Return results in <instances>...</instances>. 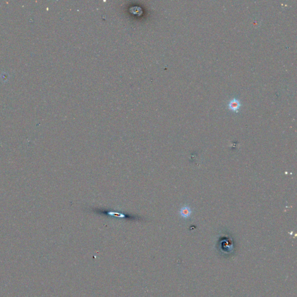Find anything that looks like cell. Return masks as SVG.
I'll use <instances>...</instances> for the list:
<instances>
[{
	"label": "cell",
	"instance_id": "1",
	"mask_svg": "<svg viewBox=\"0 0 297 297\" xmlns=\"http://www.w3.org/2000/svg\"><path fill=\"white\" fill-rule=\"evenodd\" d=\"M240 103L237 99L231 100L229 103V108L234 111H237L240 108Z\"/></svg>",
	"mask_w": 297,
	"mask_h": 297
},
{
	"label": "cell",
	"instance_id": "2",
	"mask_svg": "<svg viewBox=\"0 0 297 297\" xmlns=\"http://www.w3.org/2000/svg\"><path fill=\"white\" fill-rule=\"evenodd\" d=\"M179 213L182 217L184 218H187L189 217H190L191 214V210L188 207H183L181 208Z\"/></svg>",
	"mask_w": 297,
	"mask_h": 297
}]
</instances>
